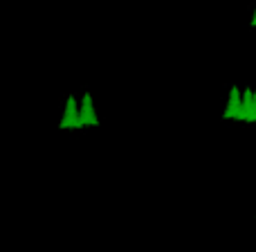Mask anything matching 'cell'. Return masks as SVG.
<instances>
[{"instance_id": "cell-1", "label": "cell", "mask_w": 256, "mask_h": 252, "mask_svg": "<svg viewBox=\"0 0 256 252\" xmlns=\"http://www.w3.org/2000/svg\"><path fill=\"white\" fill-rule=\"evenodd\" d=\"M81 126H99V120L94 115V106H92V95L86 93L81 99V108H79V128Z\"/></svg>"}, {"instance_id": "cell-2", "label": "cell", "mask_w": 256, "mask_h": 252, "mask_svg": "<svg viewBox=\"0 0 256 252\" xmlns=\"http://www.w3.org/2000/svg\"><path fill=\"white\" fill-rule=\"evenodd\" d=\"M240 102H243V90L238 86L230 90V102H227V108L222 113L225 120H240Z\"/></svg>"}, {"instance_id": "cell-5", "label": "cell", "mask_w": 256, "mask_h": 252, "mask_svg": "<svg viewBox=\"0 0 256 252\" xmlns=\"http://www.w3.org/2000/svg\"><path fill=\"white\" fill-rule=\"evenodd\" d=\"M252 117H254V122H256V90H254V106H252Z\"/></svg>"}, {"instance_id": "cell-6", "label": "cell", "mask_w": 256, "mask_h": 252, "mask_svg": "<svg viewBox=\"0 0 256 252\" xmlns=\"http://www.w3.org/2000/svg\"><path fill=\"white\" fill-rule=\"evenodd\" d=\"M252 27H256V12H254V16H252Z\"/></svg>"}, {"instance_id": "cell-4", "label": "cell", "mask_w": 256, "mask_h": 252, "mask_svg": "<svg viewBox=\"0 0 256 252\" xmlns=\"http://www.w3.org/2000/svg\"><path fill=\"white\" fill-rule=\"evenodd\" d=\"M252 106H254V90L248 88L243 90V102H240V122H254Z\"/></svg>"}, {"instance_id": "cell-3", "label": "cell", "mask_w": 256, "mask_h": 252, "mask_svg": "<svg viewBox=\"0 0 256 252\" xmlns=\"http://www.w3.org/2000/svg\"><path fill=\"white\" fill-rule=\"evenodd\" d=\"M58 128H79V106H76V102H74V95L68 97L66 113H63Z\"/></svg>"}]
</instances>
